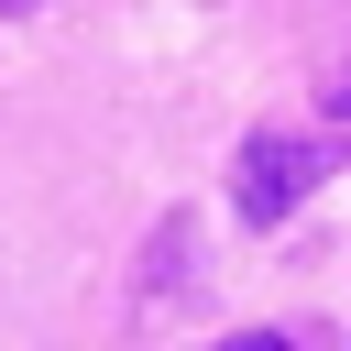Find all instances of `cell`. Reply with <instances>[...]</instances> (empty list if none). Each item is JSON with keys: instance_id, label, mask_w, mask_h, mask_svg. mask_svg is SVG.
Instances as JSON below:
<instances>
[{"instance_id": "obj_2", "label": "cell", "mask_w": 351, "mask_h": 351, "mask_svg": "<svg viewBox=\"0 0 351 351\" xmlns=\"http://www.w3.org/2000/svg\"><path fill=\"white\" fill-rule=\"evenodd\" d=\"M219 351H296V340H274V329H241V340H219Z\"/></svg>"}, {"instance_id": "obj_4", "label": "cell", "mask_w": 351, "mask_h": 351, "mask_svg": "<svg viewBox=\"0 0 351 351\" xmlns=\"http://www.w3.org/2000/svg\"><path fill=\"white\" fill-rule=\"evenodd\" d=\"M0 11H44V0H0Z\"/></svg>"}, {"instance_id": "obj_3", "label": "cell", "mask_w": 351, "mask_h": 351, "mask_svg": "<svg viewBox=\"0 0 351 351\" xmlns=\"http://www.w3.org/2000/svg\"><path fill=\"white\" fill-rule=\"evenodd\" d=\"M329 110H340V121H351V66H340V88H329Z\"/></svg>"}, {"instance_id": "obj_1", "label": "cell", "mask_w": 351, "mask_h": 351, "mask_svg": "<svg viewBox=\"0 0 351 351\" xmlns=\"http://www.w3.org/2000/svg\"><path fill=\"white\" fill-rule=\"evenodd\" d=\"M318 143H296V132H252L241 143V176H230V197H241V219H285L307 186H318Z\"/></svg>"}]
</instances>
